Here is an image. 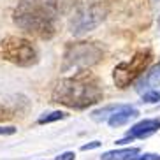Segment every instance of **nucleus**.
<instances>
[{"mask_svg": "<svg viewBox=\"0 0 160 160\" xmlns=\"http://www.w3.org/2000/svg\"><path fill=\"white\" fill-rule=\"evenodd\" d=\"M53 102L71 109H86L104 99L102 83L90 71H79L71 78H63L51 92Z\"/></svg>", "mask_w": 160, "mask_h": 160, "instance_id": "1", "label": "nucleus"}, {"mask_svg": "<svg viewBox=\"0 0 160 160\" xmlns=\"http://www.w3.org/2000/svg\"><path fill=\"white\" fill-rule=\"evenodd\" d=\"M58 9V0H19L12 11V21L39 39H51L57 33Z\"/></svg>", "mask_w": 160, "mask_h": 160, "instance_id": "2", "label": "nucleus"}, {"mask_svg": "<svg viewBox=\"0 0 160 160\" xmlns=\"http://www.w3.org/2000/svg\"><path fill=\"white\" fill-rule=\"evenodd\" d=\"M104 57L102 48L97 42H76L69 44L63 53V63H62V71H88V67L99 63Z\"/></svg>", "mask_w": 160, "mask_h": 160, "instance_id": "3", "label": "nucleus"}, {"mask_svg": "<svg viewBox=\"0 0 160 160\" xmlns=\"http://www.w3.org/2000/svg\"><path fill=\"white\" fill-rule=\"evenodd\" d=\"M0 57L18 67H32L37 63V49L28 39L9 35L0 41Z\"/></svg>", "mask_w": 160, "mask_h": 160, "instance_id": "4", "label": "nucleus"}, {"mask_svg": "<svg viewBox=\"0 0 160 160\" xmlns=\"http://www.w3.org/2000/svg\"><path fill=\"white\" fill-rule=\"evenodd\" d=\"M151 58H153V55H151L150 49H141V51H137L128 62H122L120 65H116L113 71L114 85L122 90L127 88L130 83H134L146 71V67L150 65Z\"/></svg>", "mask_w": 160, "mask_h": 160, "instance_id": "5", "label": "nucleus"}, {"mask_svg": "<svg viewBox=\"0 0 160 160\" xmlns=\"http://www.w3.org/2000/svg\"><path fill=\"white\" fill-rule=\"evenodd\" d=\"M106 18V9L99 2H92V4H81L78 5V9L74 11L71 23V32L74 35H83V33L93 30L99 23H102V19Z\"/></svg>", "mask_w": 160, "mask_h": 160, "instance_id": "6", "label": "nucleus"}, {"mask_svg": "<svg viewBox=\"0 0 160 160\" xmlns=\"http://www.w3.org/2000/svg\"><path fill=\"white\" fill-rule=\"evenodd\" d=\"M157 130H160V120H142V122L136 123L134 127H130L127 136L118 139L116 144H125V142H130L132 139H137V137H148L151 134H155Z\"/></svg>", "mask_w": 160, "mask_h": 160, "instance_id": "7", "label": "nucleus"}, {"mask_svg": "<svg viewBox=\"0 0 160 160\" xmlns=\"http://www.w3.org/2000/svg\"><path fill=\"white\" fill-rule=\"evenodd\" d=\"M137 114H139V111L132 106H118L111 113V116L108 118V123L109 127H122V125L130 122L132 118H136Z\"/></svg>", "mask_w": 160, "mask_h": 160, "instance_id": "8", "label": "nucleus"}, {"mask_svg": "<svg viewBox=\"0 0 160 160\" xmlns=\"http://www.w3.org/2000/svg\"><path fill=\"white\" fill-rule=\"evenodd\" d=\"M157 86H160V62L151 67L150 71L144 74V78L137 83V92H141V93L153 92Z\"/></svg>", "mask_w": 160, "mask_h": 160, "instance_id": "9", "label": "nucleus"}, {"mask_svg": "<svg viewBox=\"0 0 160 160\" xmlns=\"http://www.w3.org/2000/svg\"><path fill=\"white\" fill-rule=\"evenodd\" d=\"M139 155V148H123V150H111L102 153L100 160H132Z\"/></svg>", "mask_w": 160, "mask_h": 160, "instance_id": "10", "label": "nucleus"}, {"mask_svg": "<svg viewBox=\"0 0 160 160\" xmlns=\"http://www.w3.org/2000/svg\"><path fill=\"white\" fill-rule=\"evenodd\" d=\"M62 118H65V113H62V111H51V113H44L39 116L37 123L39 125H44V123H53V122H58Z\"/></svg>", "mask_w": 160, "mask_h": 160, "instance_id": "11", "label": "nucleus"}, {"mask_svg": "<svg viewBox=\"0 0 160 160\" xmlns=\"http://www.w3.org/2000/svg\"><path fill=\"white\" fill-rule=\"evenodd\" d=\"M142 102H146V104L160 102V92L158 90H153V92H146V93H142Z\"/></svg>", "mask_w": 160, "mask_h": 160, "instance_id": "12", "label": "nucleus"}, {"mask_svg": "<svg viewBox=\"0 0 160 160\" xmlns=\"http://www.w3.org/2000/svg\"><path fill=\"white\" fill-rule=\"evenodd\" d=\"M132 160H160V155L158 153H142V155L134 157Z\"/></svg>", "mask_w": 160, "mask_h": 160, "instance_id": "13", "label": "nucleus"}, {"mask_svg": "<svg viewBox=\"0 0 160 160\" xmlns=\"http://www.w3.org/2000/svg\"><path fill=\"white\" fill-rule=\"evenodd\" d=\"M74 158H76L74 151H65V153H60L55 160H74Z\"/></svg>", "mask_w": 160, "mask_h": 160, "instance_id": "14", "label": "nucleus"}, {"mask_svg": "<svg viewBox=\"0 0 160 160\" xmlns=\"http://www.w3.org/2000/svg\"><path fill=\"white\" fill-rule=\"evenodd\" d=\"M16 132V127H0V136H12Z\"/></svg>", "mask_w": 160, "mask_h": 160, "instance_id": "15", "label": "nucleus"}, {"mask_svg": "<svg viewBox=\"0 0 160 160\" xmlns=\"http://www.w3.org/2000/svg\"><path fill=\"white\" fill-rule=\"evenodd\" d=\"M99 146H100L99 141H92V142H88V144H83V146H81V150L88 151V150H95V148H99Z\"/></svg>", "mask_w": 160, "mask_h": 160, "instance_id": "16", "label": "nucleus"}]
</instances>
